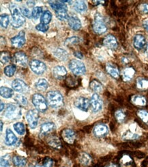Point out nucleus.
<instances>
[{"label": "nucleus", "instance_id": "obj_22", "mask_svg": "<svg viewBox=\"0 0 148 167\" xmlns=\"http://www.w3.org/2000/svg\"><path fill=\"white\" fill-rule=\"evenodd\" d=\"M49 5L53 9L55 12H67L68 11V7L63 3H59L57 2H49Z\"/></svg>", "mask_w": 148, "mask_h": 167}, {"label": "nucleus", "instance_id": "obj_53", "mask_svg": "<svg viewBox=\"0 0 148 167\" xmlns=\"http://www.w3.org/2000/svg\"><path fill=\"white\" fill-rule=\"evenodd\" d=\"M74 55L75 57H77L78 58H80V59H82L83 57V54L81 52H75L74 53Z\"/></svg>", "mask_w": 148, "mask_h": 167}, {"label": "nucleus", "instance_id": "obj_34", "mask_svg": "<svg viewBox=\"0 0 148 167\" xmlns=\"http://www.w3.org/2000/svg\"><path fill=\"white\" fill-rule=\"evenodd\" d=\"M79 160L81 163L83 165L88 166L91 162V158L88 154L85 153H82L79 156Z\"/></svg>", "mask_w": 148, "mask_h": 167}, {"label": "nucleus", "instance_id": "obj_6", "mask_svg": "<svg viewBox=\"0 0 148 167\" xmlns=\"http://www.w3.org/2000/svg\"><path fill=\"white\" fill-rule=\"evenodd\" d=\"M30 69L36 75H41L46 70V66L43 62L38 60H32L29 62Z\"/></svg>", "mask_w": 148, "mask_h": 167}, {"label": "nucleus", "instance_id": "obj_51", "mask_svg": "<svg viewBox=\"0 0 148 167\" xmlns=\"http://www.w3.org/2000/svg\"><path fill=\"white\" fill-rule=\"evenodd\" d=\"M21 12H22V14H23V16H26V17H27V18L31 17V12L28 8L23 7L21 8Z\"/></svg>", "mask_w": 148, "mask_h": 167}, {"label": "nucleus", "instance_id": "obj_56", "mask_svg": "<svg viewBox=\"0 0 148 167\" xmlns=\"http://www.w3.org/2000/svg\"><path fill=\"white\" fill-rule=\"evenodd\" d=\"M4 104L3 103V101H1V109H0V110H1V112H2L3 110H4Z\"/></svg>", "mask_w": 148, "mask_h": 167}, {"label": "nucleus", "instance_id": "obj_35", "mask_svg": "<svg viewBox=\"0 0 148 167\" xmlns=\"http://www.w3.org/2000/svg\"><path fill=\"white\" fill-rule=\"evenodd\" d=\"M13 127L16 133L19 135H23L25 132H26V128H25V125L23 123L21 122H18L13 125Z\"/></svg>", "mask_w": 148, "mask_h": 167}, {"label": "nucleus", "instance_id": "obj_20", "mask_svg": "<svg viewBox=\"0 0 148 167\" xmlns=\"http://www.w3.org/2000/svg\"><path fill=\"white\" fill-rule=\"evenodd\" d=\"M108 127L105 124H98L95 126L94 129V133L98 137H102L108 133Z\"/></svg>", "mask_w": 148, "mask_h": 167}, {"label": "nucleus", "instance_id": "obj_9", "mask_svg": "<svg viewBox=\"0 0 148 167\" xmlns=\"http://www.w3.org/2000/svg\"><path fill=\"white\" fill-rule=\"evenodd\" d=\"M12 86L14 91L20 93H29V87L27 84L20 79H16L12 83Z\"/></svg>", "mask_w": 148, "mask_h": 167}, {"label": "nucleus", "instance_id": "obj_48", "mask_svg": "<svg viewBox=\"0 0 148 167\" xmlns=\"http://www.w3.org/2000/svg\"><path fill=\"white\" fill-rule=\"evenodd\" d=\"M36 29L38 30V31L42 32H46L47 30L49 29V26L48 25H45L43 23H40L37 25V26H36Z\"/></svg>", "mask_w": 148, "mask_h": 167}, {"label": "nucleus", "instance_id": "obj_4", "mask_svg": "<svg viewBox=\"0 0 148 167\" xmlns=\"http://www.w3.org/2000/svg\"><path fill=\"white\" fill-rule=\"evenodd\" d=\"M32 103L38 111L44 112L47 110V102L42 94L36 93L32 97Z\"/></svg>", "mask_w": 148, "mask_h": 167}, {"label": "nucleus", "instance_id": "obj_38", "mask_svg": "<svg viewBox=\"0 0 148 167\" xmlns=\"http://www.w3.org/2000/svg\"><path fill=\"white\" fill-rule=\"evenodd\" d=\"M136 85L139 89L146 90L148 89V80L144 78H138L136 81Z\"/></svg>", "mask_w": 148, "mask_h": 167}, {"label": "nucleus", "instance_id": "obj_26", "mask_svg": "<svg viewBox=\"0 0 148 167\" xmlns=\"http://www.w3.org/2000/svg\"><path fill=\"white\" fill-rule=\"evenodd\" d=\"M0 93H1V96L2 97L5 99H8L13 96L14 91L10 88L2 86L1 89H0Z\"/></svg>", "mask_w": 148, "mask_h": 167}, {"label": "nucleus", "instance_id": "obj_24", "mask_svg": "<svg viewBox=\"0 0 148 167\" xmlns=\"http://www.w3.org/2000/svg\"><path fill=\"white\" fill-rule=\"evenodd\" d=\"M135 73V71L133 68L132 67L126 68L122 72L123 79H124L125 82L130 81V80L133 79Z\"/></svg>", "mask_w": 148, "mask_h": 167}, {"label": "nucleus", "instance_id": "obj_15", "mask_svg": "<svg viewBox=\"0 0 148 167\" xmlns=\"http://www.w3.org/2000/svg\"><path fill=\"white\" fill-rule=\"evenodd\" d=\"M62 137L64 140L68 143L72 144L76 138V134L73 130L71 129H65L62 132Z\"/></svg>", "mask_w": 148, "mask_h": 167}, {"label": "nucleus", "instance_id": "obj_21", "mask_svg": "<svg viewBox=\"0 0 148 167\" xmlns=\"http://www.w3.org/2000/svg\"><path fill=\"white\" fill-rule=\"evenodd\" d=\"M106 69H107V73L110 75V76L115 79H119V71L118 70V67L113 64L107 63L106 65Z\"/></svg>", "mask_w": 148, "mask_h": 167}, {"label": "nucleus", "instance_id": "obj_40", "mask_svg": "<svg viewBox=\"0 0 148 167\" xmlns=\"http://www.w3.org/2000/svg\"><path fill=\"white\" fill-rule=\"evenodd\" d=\"M10 23L9 15L7 14H2L1 15V26L4 28H7Z\"/></svg>", "mask_w": 148, "mask_h": 167}, {"label": "nucleus", "instance_id": "obj_58", "mask_svg": "<svg viewBox=\"0 0 148 167\" xmlns=\"http://www.w3.org/2000/svg\"><path fill=\"white\" fill-rule=\"evenodd\" d=\"M3 131V122L2 121H1V132Z\"/></svg>", "mask_w": 148, "mask_h": 167}, {"label": "nucleus", "instance_id": "obj_50", "mask_svg": "<svg viewBox=\"0 0 148 167\" xmlns=\"http://www.w3.org/2000/svg\"><path fill=\"white\" fill-rule=\"evenodd\" d=\"M54 165L53 160L50 159V158H46V159L44 160L43 167H53Z\"/></svg>", "mask_w": 148, "mask_h": 167}, {"label": "nucleus", "instance_id": "obj_18", "mask_svg": "<svg viewBox=\"0 0 148 167\" xmlns=\"http://www.w3.org/2000/svg\"><path fill=\"white\" fill-rule=\"evenodd\" d=\"M68 25L74 31H78L81 27V22L77 16H71L68 18Z\"/></svg>", "mask_w": 148, "mask_h": 167}, {"label": "nucleus", "instance_id": "obj_11", "mask_svg": "<svg viewBox=\"0 0 148 167\" xmlns=\"http://www.w3.org/2000/svg\"><path fill=\"white\" fill-rule=\"evenodd\" d=\"M26 42V37H25V32L21 31L19 34L11 38V43L12 45L16 48H20L23 47Z\"/></svg>", "mask_w": 148, "mask_h": 167}, {"label": "nucleus", "instance_id": "obj_3", "mask_svg": "<svg viewBox=\"0 0 148 167\" xmlns=\"http://www.w3.org/2000/svg\"><path fill=\"white\" fill-rule=\"evenodd\" d=\"M93 30L94 32L96 34H102L107 32V27L103 20L102 16L100 15V13H96L95 15L94 22L93 23Z\"/></svg>", "mask_w": 148, "mask_h": 167}, {"label": "nucleus", "instance_id": "obj_36", "mask_svg": "<svg viewBox=\"0 0 148 167\" xmlns=\"http://www.w3.org/2000/svg\"><path fill=\"white\" fill-rule=\"evenodd\" d=\"M16 71V66L15 65H9L4 68V73L7 77H12Z\"/></svg>", "mask_w": 148, "mask_h": 167}, {"label": "nucleus", "instance_id": "obj_49", "mask_svg": "<svg viewBox=\"0 0 148 167\" xmlns=\"http://www.w3.org/2000/svg\"><path fill=\"white\" fill-rule=\"evenodd\" d=\"M56 14V16L58 19L60 20H65V19H68V15L67 12H55Z\"/></svg>", "mask_w": 148, "mask_h": 167}, {"label": "nucleus", "instance_id": "obj_54", "mask_svg": "<svg viewBox=\"0 0 148 167\" xmlns=\"http://www.w3.org/2000/svg\"><path fill=\"white\" fill-rule=\"evenodd\" d=\"M143 26L148 31V19H147V20H146L143 22Z\"/></svg>", "mask_w": 148, "mask_h": 167}, {"label": "nucleus", "instance_id": "obj_46", "mask_svg": "<svg viewBox=\"0 0 148 167\" xmlns=\"http://www.w3.org/2000/svg\"><path fill=\"white\" fill-rule=\"evenodd\" d=\"M80 42V38L77 37H72L68 38L66 41L65 44L66 45H71V44H75L79 43Z\"/></svg>", "mask_w": 148, "mask_h": 167}, {"label": "nucleus", "instance_id": "obj_31", "mask_svg": "<svg viewBox=\"0 0 148 167\" xmlns=\"http://www.w3.org/2000/svg\"><path fill=\"white\" fill-rule=\"evenodd\" d=\"M90 88L92 91L96 92V93H100L102 91V86L98 81L94 80L90 83Z\"/></svg>", "mask_w": 148, "mask_h": 167}, {"label": "nucleus", "instance_id": "obj_19", "mask_svg": "<svg viewBox=\"0 0 148 167\" xmlns=\"http://www.w3.org/2000/svg\"><path fill=\"white\" fill-rule=\"evenodd\" d=\"M55 129V124L52 122H46L44 123L40 127V134L42 136H44L48 133H51Z\"/></svg>", "mask_w": 148, "mask_h": 167}, {"label": "nucleus", "instance_id": "obj_5", "mask_svg": "<svg viewBox=\"0 0 148 167\" xmlns=\"http://www.w3.org/2000/svg\"><path fill=\"white\" fill-rule=\"evenodd\" d=\"M69 69L72 73L77 76H81L85 73L86 68L84 64L80 60H72L69 62Z\"/></svg>", "mask_w": 148, "mask_h": 167}, {"label": "nucleus", "instance_id": "obj_39", "mask_svg": "<svg viewBox=\"0 0 148 167\" xmlns=\"http://www.w3.org/2000/svg\"><path fill=\"white\" fill-rule=\"evenodd\" d=\"M139 137V134L136 133H134L130 132V131H128L126 132L124 135H123L122 138L124 140H135V139L138 138Z\"/></svg>", "mask_w": 148, "mask_h": 167}, {"label": "nucleus", "instance_id": "obj_13", "mask_svg": "<svg viewBox=\"0 0 148 167\" xmlns=\"http://www.w3.org/2000/svg\"><path fill=\"white\" fill-rule=\"evenodd\" d=\"M14 59L16 64L21 66H26L27 65V61H28L27 56L23 52H16L14 56Z\"/></svg>", "mask_w": 148, "mask_h": 167}, {"label": "nucleus", "instance_id": "obj_59", "mask_svg": "<svg viewBox=\"0 0 148 167\" xmlns=\"http://www.w3.org/2000/svg\"><path fill=\"white\" fill-rule=\"evenodd\" d=\"M147 57H148V47H147Z\"/></svg>", "mask_w": 148, "mask_h": 167}, {"label": "nucleus", "instance_id": "obj_32", "mask_svg": "<svg viewBox=\"0 0 148 167\" xmlns=\"http://www.w3.org/2000/svg\"><path fill=\"white\" fill-rule=\"evenodd\" d=\"M132 101L134 104L139 106H143L146 104V99L145 97L141 95H135L133 97Z\"/></svg>", "mask_w": 148, "mask_h": 167}, {"label": "nucleus", "instance_id": "obj_10", "mask_svg": "<svg viewBox=\"0 0 148 167\" xmlns=\"http://www.w3.org/2000/svg\"><path fill=\"white\" fill-rule=\"evenodd\" d=\"M20 115V109L18 105L10 104L7 105L5 111V116L8 119H12L18 117Z\"/></svg>", "mask_w": 148, "mask_h": 167}, {"label": "nucleus", "instance_id": "obj_17", "mask_svg": "<svg viewBox=\"0 0 148 167\" xmlns=\"http://www.w3.org/2000/svg\"><path fill=\"white\" fill-rule=\"evenodd\" d=\"M53 74L57 80H62L67 74L66 68L63 66H56L53 69Z\"/></svg>", "mask_w": 148, "mask_h": 167}, {"label": "nucleus", "instance_id": "obj_42", "mask_svg": "<svg viewBox=\"0 0 148 167\" xmlns=\"http://www.w3.org/2000/svg\"><path fill=\"white\" fill-rule=\"evenodd\" d=\"M1 62L2 64L8 63L11 60V56L10 54L7 52H1Z\"/></svg>", "mask_w": 148, "mask_h": 167}, {"label": "nucleus", "instance_id": "obj_8", "mask_svg": "<svg viewBox=\"0 0 148 167\" xmlns=\"http://www.w3.org/2000/svg\"><path fill=\"white\" fill-rule=\"evenodd\" d=\"M90 105L92 111L94 113H97L100 112L102 109L103 102L102 99L98 95V93H94L91 96L90 99Z\"/></svg>", "mask_w": 148, "mask_h": 167}, {"label": "nucleus", "instance_id": "obj_14", "mask_svg": "<svg viewBox=\"0 0 148 167\" xmlns=\"http://www.w3.org/2000/svg\"><path fill=\"white\" fill-rule=\"evenodd\" d=\"M17 142V138L16 135L13 133V132L9 128H8L5 132V143L8 146H12L15 144Z\"/></svg>", "mask_w": 148, "mask_h": 167}, {"label": "nucleus", "instance_id": "obj_23", "mask_svg": "<svg viewBox=\"0 0 148 167\" xmlns=\"http://www.w3.org/2000/svg\"><path fill=\"white\" fill-rule=\"evenodd\" d=\"M146 43V40L142 34H136L134 38V46L135 48L140 49L143 48Z\"/></svg>", "mask_w": 148, "mask_h": 167}, {"label": "nucleus", "instance_id": "obj_25", "mask_svg": "<svg viewBox=\"0 0 148 167\" xmlns=\"http://www.w3.org/2000/svg\"><path fill=\"white\" fill-rule=\"evenodd\" d=\"M54 55L57 59H59L61 61H65L68 58V54L65 49L57 48L55 50Z\"/></svg>", "mask_w": 148, "mask_h": 167}, {"label": "nucleus", "instance_id": "obj_16", "mask_svg": "<svg viewBox=\"0 0 148 167\" xmlns=\"http://www.w3.org/2000/svg\"><path fill=\"white\" fill-rule=\"evenodd\" d=\"M103 43L106 47H107L109 49H115L118 48V42H117L115 37L113 35L109 34L107 36L103 41Z\"/></svg>", "mask_w": 148, "mask_h": 167}, {"label": "nucleus", "instance_id": "obj_43", "mask_svg": "<svg viewBox=\"0 0 148 167\" xmlns=\"http://www.w3.org/2000/svg\"><path fill=\"white\" fill-rule=\"evenodd\" d=\"M10 156L9 155H3L1 158V166L2 167H9L10 165Z\"/></svg>", "mask_w": 148, "mask_h": 167}, {"label": "nucleus", "instance_id": "obj_52", "mask_svg": "<svg viewBox=\"0 0 148 167\" xmlns=\"http://www.w3.org/2000/svg\"><path fill=\"white\" fill-rule=\"evenodd\" d=\"M140 10L141 12L143 14H147L148 13V4H143L140 5Z\"/></svg>", "mask_w": 148, "mask_h": 167}, {"label": "nucleus", "instance_id": "obj_57", "mask_svg": "<svg viewBox=\"0 0 148 167\" xmlns=\"http://www.w3.org/2000/svg\"><path fill=\"white\" fill-rule=\"evenodd\" d=\"M105 167H118V166L115 165H113V164H111V165L106 166Z\"/></svg>", "mask_w": 148, "mask_h": 167}, {"label": "nucleus", "instance_id": "obj_30", "mask_svg": "<svg viewBox=\"0 0 148 167\" xmlns=\"http://www.w3.org/2000/svg\"><path fill=\"white\" fill-rule=\"evenodd\" d=\"M74 10L78 12H83L87 10V5L83 1H77L74 3Z\"/></svg>", "mask_w": 148, "mask_h": 167}, {"label": "nucleus", "instance_id": "obj_1", "mask_svg": "<svg viewBox=\"0 0 148 167\" xmlns=\"http://www.w3.org/2000/svg\"><path fill=\"white\" fill-rule=\"evenodd\" d=\"M9 9L12 16V25L13 27L18 28L26 23V19L21 12V9L17 5L15 4H10Z\"/></svg>", "mask_w": 148, "mask_h": 167}, {"label": "nucleus", "instance_id": "obj_27", "mask_svg": "<svg viewBox=\"0 0 148 167\" xmlns=\"http://www.w3.org/2000/svg\"><path fill=\"white\" fill-rule=\"evenodd\" d=\"M14 165L16 167H23L26 165L27 161L26 159L23 157L16 155L12 159Z\"/></svg>", "mask_w": 148, "mask_h": 167}, {"label": "nucleus", "instance_id": "obj_41", "mask_svg": "<svg viewBox=\"0 0 148 167\" xmlns=\"http://www.w3.org/2000/svg\"><path fill=\"white\" fill-rule=\"evenodd\" d=\"M43 12V8L40 6H36L33 8L32 12V16L34 19H37Z\"/></svg>", "mask_w": 148, "mask_h": 167}, {"label": "nucleus", "instance_id": "obj_33", "mask_svg": "<svg viewBox=\"0 0 148 167\" xmlns=\"http://www.w3.org/2000/svg\"><path fill=\"white\" fill-rule=\"evenodd\" d=\"M48 144L51 147L57 149H60L61 145L60 139L57 137H55V136H53V137L49 138Z\"/></svg>", "mask_w": 148, "mask_h": 167}, {"label": "nucleus", "instance_id": "obj_37", "mask_svg": "<svg viewBox=\"0 0 148 167\" xmlns=\"http://www.w3.org/2000/svg\"><path fill=\"white\" fill-rule=\"evenodd\" d=\"M15 101L18 104L23 105V106H26L28 104L27 102V99L25 96L21 95V94H16L15 97Z\"/></svg>", "mask_w": 148, "mask_h": 167}, {"label": "nucleus", "instance_id": "obj_47", "mask_svg": "<svg viewBox=\"0 0 148 167\" xmlns=\"http://www.w3.org/2000/svg\"><path fill=\"white\" fill-rule=\"evenodd\" d=\"M133 162V160L128 155H124L121 160V164L123 166H127L130 165Z\"/></svg>", "mask_w": 148, "mask_h": 167}, {"label": "nucleus", "instance_id": "obj_45", "mask_svg": "<svg viewBox=\"0 0 148 167\" xmlns=\"http://www.w3.org/2000/svg\"><path fill=\"white\" fill-rule=\"evenodd\" d=\"M138 116L144 123L148 122V112L146 110H139L138 112Z\"/></svg>", "mask_w": 148, "mask_h": 167}, {"label": "nucleus", "instance_id": "obj_29", "mask_svg": "<svg viewBox=\"0 0 148 167\" xmlns=\"http://www.w3.org/2000/svg\"><path fill=\"white\" fill-rule=\"evenodd\" d=\"M49 84L47 82L46 80L44 78L39 79L38 82L36 83V87L38 91H44L48 88Z\"/></svg>", "mask_w": 148, "mask_h": 167}, {"label": "nucleus", "instance_id": "obj_12", "mask_svg": "<svg viewBox=\"0 0 148 167\" xmlns=\"http://www.w3.org/2000/svg\"><path fill=\"white\" fill-rule=\"evenodd\" d=\"M74 105L78 109L87 112L90 105V101L85 97H80L74 101Z\"/></svg>", "mask_w": 148, "mask_h": 167}, {"label": "nucleus", "instance_id": "obj_2", "mask_svg": "<svg viewBox=\"0 0 148 167\" xmlns=\"http://www.w3.org/2000/svg\"><path fill=\"white\" fill-rule=\"evenodd\" d=\"M46 100L49 105L53 108H59L64 104L63 97L58 91L48 92L46 94Z\"/></svg>", "mask_w": 148, "mask_h": 167}, {"label": "nucleus", "instance_id": "obj_7", "mask_svg": "<svg viewBox=\"0 0 148 167\" xmlns=\"http://www.w3.org/2000/svg\"><path fill=\"white\" fill-rule=\"evenodd\" d=\"M38 110H30L27 112L26 119L29 127L32 129H35L37 127L39 119V114Z\"/></svg>", "mask_w": 148, "mask_h": 167}, {"label": "nucleus", "instance_id": "obj_28", "mask_svg": "<svg viewBox=\"0 0 148 167\" xmlns=\"http://www.w3.org/2000/svg\"><path fill=\"white\" fill-rule=\"evenodd\" d=\"M52 15L51 12L49 10H46L42 14V16L40 17V22L41 23L48 25L51 21Z\"/></svg>", "mask_w": 148, "mask_h": 167}, {"label": "nucleus", "instance_id": "obj_55", "mask_svg": "<svg viewBox=\"0 0 148 167\" xmlns=\"http://www.w3.org/2000/svg\"><path fill=\"white\" fill-rule=\"evenodd\" d=\"M93 2H94L95 4H96V5H99V4H104L105 2V1H94Z\"/></svg>", "mask_w": 148, "mask_h": 167}, {"label": "nucleus", "instance_id": "obj_44", "mask_svg": "<svg viewBox=\"0 0 148 167\" xmlns=\"http://www.w3.org/2000/svg\"><path fill=\"white\" fill-rule=\"evenodd\" d=\"M115 118L117 119V121H118L119 123H123L124 121L125 120L126 118V115L124 112L122 110H119L117 111L115 114Z\"/></svg>", "mask_w": 148, "mask_h": 167}]
</instances>
